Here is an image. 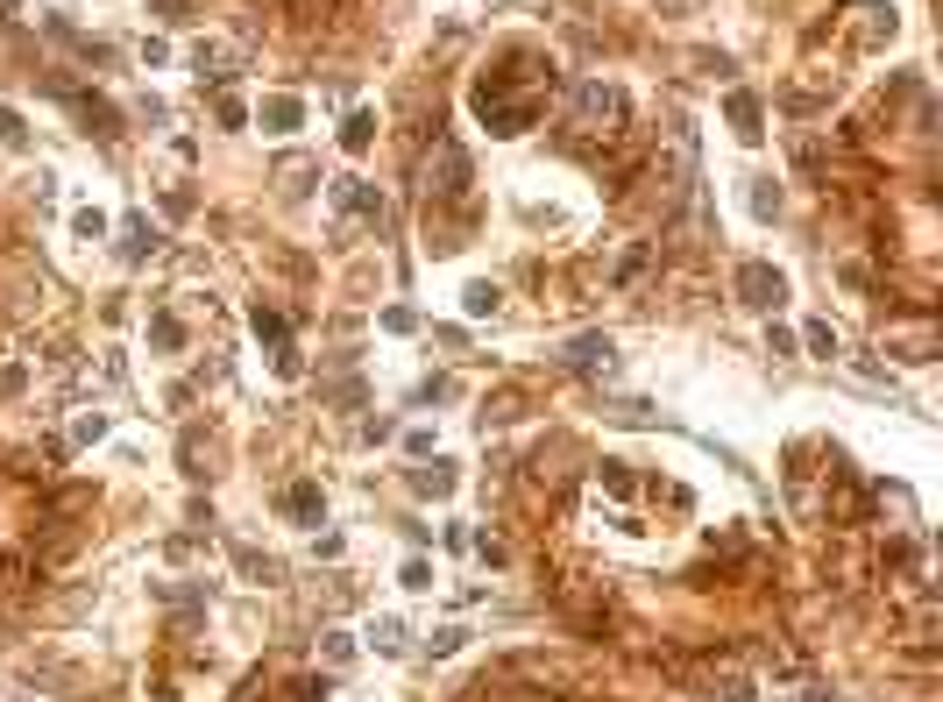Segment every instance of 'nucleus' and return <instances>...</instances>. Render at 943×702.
<instances>
[{
  "mask_svg": "<svg viewBox=\"0 0 943 702\" xmlns=\"http://www.w3.org/2000/svg\"><path fill=\"white\" fill-rule=\"evenodd\" d=\"M582 135H568V149H589V142H617L624 135V93L603 86V78H589V86H575V121Z\"/></svg>",
  "mask_w": 943,
  "mask_h": 702,
  "instance_id": "f257e3e1",
  "label": "nucleus"
},
{
  "mask_svg": "<svg viewBox=\"0 0 943 702\" xmlns=\"http://www.w3.org/2000/svg\"><path fill=\"white\" fill-rule=\"evenodd\" d=\"M476 114L490 121V135H525V128H532V114H539V100H518V93H511V78H504V71H490L483 86H476Z\"/></svg>",
  "mask_w": 943,
  "mask_h": 702,
  "instance_id": "f03ea898",
  "label": "nucleus"
},
{
  "mask_svg": "<svg viewBox=\"0 0 943 702\" xmlns=\"http://www.w3.org/2000/svg\"><path fill=\"white\" fill-rule=\"evenodd\" d=\"M461 192H468V149L440 135L426 156V199H461Z\"/></svg>",
  "mask_w": 943,
  "mask_h": 702,
  "instance_id": "7ed1b4c3",
  "label": "nucleus"
},
{
  "mask_svg": "<svg viewBox=\"0 0 943 702\" xmlns=\"http://www.w3.org/2000/svg\"><path fill=\"white\" fill-rule=\"evenodd\" d=\"M738 298L759 305V312H773L780 298H788V277H780L773 263H745V270H738Z\"/></svg>",
  "mask_w": 943,
  "mask_h": 702,
  "instance_id": "20e7f679",
  "label": "nucleus"
},
{
  "mask_svg": "<svg viewBox=\"0 0 943 702\" xmlns=\"http://www.w3.org/2000/svg\"><path fill=\"white\" fill-rule=\"evenodd\" d=\"M880 341H887L901 362H936V327H929V320H894Z\"/></svg>",
  "mask_w": 943,
  "mask_h": 702,
  "instance_id": "39448f33",
  "label": "nucleus"
},
{
  "mask_svg": "<svg viewBox=\"0 0 943 702\" xmlns=\"http://www.w3.org/2000/svg\"><path fill=\"white\" fill-rule=\"evenodd\" d=\"M298 121H305V107H298L291 93H277V100H263V128H270V135H291Z\"/></svg>",
  "mask_w": 943,
  "mask_h": 702,
  "instance_id": "423d86ee",
  "label": "nucleus"
},
{
  "mask_svg": "<svg viewBox=\"0 0 943 702\" xmlns=\"http://www.w3.org/2000/svg\"><path fill=\"white\" fill-rule=\"evenodd\" d=\"M284 511L312 525V518H320V511H327V497H320V483H291V490H284Z\"/></svg>",
  "mask_w": 943,
  "mask_h": 702,
  "instance_id": "0eeeda50",
  "label": "nucleus"
},
{
  "mask_svg": "<svg viewBox=\"0 0 943 702\" xmlns=\"http://www.w3.org/2000/svg\"><path fill=\"white\" fill-rule=\"evenodd\" d=\"M731 128H738L745 142H759V100H752V93H731Z\"/></svg>",
  "mask_w": 943,
  "mask_h": 702,
  "instance_id": "6e6552de",
  "label": "nucleus"
},
{
  "mask_svg": "<svg viewBox=\"0 0 943 702\" xmlns=\"http://www.w3.org/2000/svg\"><path fill=\"white\" fill-rule=\"evenodd\" d=\"M341 206H348V213H362V220H369V213H383V199H376L362 178H341Z\"/></svg>",
  "mask_w": 943,
  "mask_h": 702,
  "instance_id": "1a4fd4ad",
  "label": "nucleus"
},
{
  "mask_svg": "<svg viewBox=\"0 0 943 702\" xmlns=\"http://www.w3.org/2000/svg\"><path fill=\"white\" fill-rule=\"evenodd\" d=\"M568 362H575V369H610V341H603V334H589V341H575V348H568Z\"/></svg>",
  "mask_w": 943,
  "mask_h": 702,
  "instance_id": "9d476101",
  "label": "nucleus"
},
{
  "mask_svg": "<svg viewBox=\"0 0 943 702\" xmlns=\"http://www.w3.org/2000/svg\"><path fill=\"white\" fill-rule=\"evenodd\" d=\"M369 135H376V114H348V128H341V149H348V156H362V149H369Z\"/></svg>",
  "mask_w": 943,
  "mask_h": 702,
  "instance_id": "9b49d317",
  "label": "nucleus"
},
{
  "mask_svg": "<svg viewBox=\"0 0 943 702\" xmlns=\"http://www.w3.org/2000/svg\"><path fill=\"white\" fill-rule=\"evenodd\" d=\"M412 483H419L426 497H447V490H454V468H447V461H433V468H419Z\"/></svg>",
  "mask_w": 943,
  "mask_h": 702,
  "instance_id": "f8f14e48",
  "label": "nucleus"
},
{
  "mask_svg": "<svg viewBox=\"0 0 943 702\" xmlns=\"http://www.w3.org/2000/svg\"><path fill=\"white\" fill-rule=\"evenodd\" d=\"M497 298H504L497 284H468V291H461V305L476 312V320H483V312H497Z\"/></svg>",
  "mask_w": 943,
  "mask_h": 702,
  "instance_id": "ddd939ff",
  "label": "nucleus"
},
{
  "mask_svg": "<svg viewBox=\"0 0 943 702\" xmlns=\"http://www.w3.org/2000/svg\"><path fill=\"white\" fill-rule=\"evenodd\" d=\"M149 341H156V348H178V341H185V327L171 320V312H156V320H149Z\"/></svg>",
  "mask_w": 943,
  "mask_h": 702,
  "instance_id": "4468645a",
  "label": "nucleus"
},
{
  "mask_svg": "<svg viewBox=\"0 0 943 702\" xmlns=\"http://www.w3.org/2000/svg\"><path fill=\"white\" fill-rule=\"evenodd\" d=\"M752 213H759V220H773V213H780V192H773V178H759V185H752Z\"/></svg>",
  "mask_w": 943,
  "mask_h": 702,
  "instance_id": "2eb2a0df",
  "label": "nucleus"
},
{
  "mask_svg": "<svg viewBox=\"0 0 943 702\" xmlns=\"http://www.w3.org/2000/svg\"><path fill=\"white\" fill-rule=\"evenodd\" d=\"M128 256H149L156 249V234H149V220H128V242H121Z\"/></svg>",
  "mask_w": 943,
  "mask_h": 702,
  "instance_id": "dca6fc26",
  "label": "nucleus"
},
{
  "mask_svg": "<svg viewBox=\"0 0 943 702\" xmlns=\"http://www.w3.org/2000/svg\"><path fill=\"white\" fill-rule=\"evenodd\" d=\"M802 341H809V355H837V334H830V320H816Z\"/></svg>",
  "mask_w": 943,
  "mask_h": 702,
  "instance_id": "f3484780",
  "label": "nucleus"
},
{
  "mask_svg": "<svg viewBox=\"0 0 943 702\" xmlns=\"http://www.w3.org/2000/svg\"><path fill=\"white\" fill-rule=\"evenodd\" d=\"M213 114H220V128H242V121H249V107L234 100V93H220V107H213Z\"/></svg>",
  "mask_w": 943,
  "mask_h": 702,
  "instance_id": "a211bd4d",
  "label": "nucleus"
},
{
  "mask_svg": "<svg viewBox=\"0 0 943 702\" xmlns=\"http://www.w3.org/2000/svg\"><path fill=\"white\" fill-rule=\"evenodd\" d=\"M603 483H610L617 497H632V468H624V461H603Z\"/></svg>",
  "mask_w": 943,
  "mask_h": 702,
  "instance_id": "6ab92c4d",
  "label": "nucleus"
},
{
  "mask_svg": "<svg viewBox=\"0 0 943 702\" xmlns=\"http://www.w3.org/2000/svg\"><path fill=\"white\" fill-rule=\"evenodd\" d=\"M256 334H270V341H284V320H277V312H270V305H256Z\"/></svg>",
  "mask_w": 943,
  "mask_h": 702,
  "instance_id": "aec40b11",
  "label": "nucleus"
},
{
  "mask_svg": "<svg viewBox=\"0 0 943 702\" xmlns=\"http://www.w3.org/2000/svg\"><path fill=\"white\" fill-rule=\"evenodd\" d=\"M0 142H22V114L15 107H0Z\"/></svg>",
  "mask_w": 943,
  "mask_h": 702,
  "instance_id": "412c9836",
  "label": "nucleus"
}]
</instances>
